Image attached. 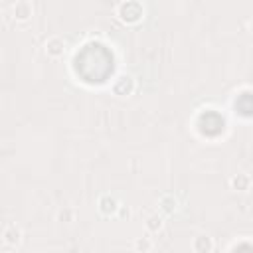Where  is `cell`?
<instances>
[{"label":"cell","mask_w":253,"mask_h":253,"mask_svg":"<svg viewBox=\"0 0 253 253\" xmlns=\"http://www.w3.org/2000/svg\"><path fill=\"white\" fill-rule=\"evenodd\" d=\"M117 16L125 24H136L144 18V6L136 0H126L117 6Z\"/></svg>","instance_id":"obj_1"},{"label":"cell","mask_w":253,"mask_h":253,"mask_svg":"<svg viewBox=\"0 0 253 253\" xmlns=\"http://www.w3.org/2000/svg\"><path fill=\"white\" fill-rule=\"evenodd\" d=\"M65 49H67L65 38L59 36V34L49 36V38L45 40V43H43V51H45V55H47L49 59H59V57H63Z\"/></svg>","instance_id":"obj_2"},{"label":"cell","mask_w":253,"mask_h":253,"mask_svg":"<svg viewBox=\"0 0 253 253\" xmlns=\"http://www.w3.org/2000/svg\"><path fill=\"white\" fill-rule=\"evenodd\" d=\"M0 237H2V243L6 247H18L22 243V239H24V229L18 223H6L2 227Z\"/></svg>","instance_id":"obj_3"},{"label":"cell","mask_w":253,"mask_h":253,"mask_svg":"<svg viewBox=\"0 0 253 253\" xmlns=\"http://www.w3.org/2000/svg\"><path fill=\"white\" fill-rule=\"evenodd\" d=\"M134 89H136V81L128 73H123L113 81V93L119 97H128L134 93Z\"/></svg>","instance_id":"obj_4"},{"label":"cell","mask_w":253,"mask_h":253,"mask_svg":"<svg viewBox=\"0 0 253 253\" xmlns=\"http://www.w3.org/2000/svg\"><path fill=\"white\" fill-rule=\"evenodd\" d=\"M10 12H12V18L18 20V22H26L30 20V16L34 14V4L30 0H18L16 4L10 6Z\"/></svg>","instance_id":"obj_5"},{"label":"cell","mask_w":253,"mask_h":253,"mask_svg":"<svg viewBox=\"0 0 253 253\" xmlns=\"http://www.w3.org/2000/svg\"><path fill=\"white\" fill-rule=\"evenodd\" d=\"M119 210H121V202H119L115 196H111V194H103V196L99 198V211H101L103 215H107V217L117 215Z\"/></svg>","instance_id":"obj_6"},{"label":"cell","mask_w":253,"mask_h":253,"mask_svg":"<svg viewBox=\"0 0 253 253\" xmlns=\"http://www.w3.org/2000/svg\"><path fill=\"white\" fill-rule=\"evenodd\" d=\"M229 188L233 192H239V194H247L251 190V176L247 172H239V174H233L229 178Z\"/></svg>","instance_id":"obj_7"},{"label":"cell","mask_w":253,"mask_h":253,"mask_svg":"<svg viewBox=\"0 0 253 253\" xmlns=\"http://www.w3.org/2000/svg\"><path fill=\"white\" fill-rule=\"evenodd\" d=\"M178 208H180V202H178V198H176L174 194L166 192V194H162V196L158 198V210H160L164 215H172V213H176Z\"/></svg>","instance_id":"obj_8"},{"label":"cell","mask_w":253,"mask_h":253,"mask_svg":"<svg viewBox=\"0 0 253 253\" xmlns=\"http://www.w3.org/2000/svg\"><path fill=\"white\" fill-rule=\"evenodd\" d=\"M192 249H194V253H211L213 251V239L208 233H198L192 239Z\"/></svg>","instance_id":"obj_9"},{"label":"cell","mask_w":253,"mask_h":253,"mask_svg":"<svg viewBox=\"0 0 253 253\" xmlns=\"http://www.w3.org/2000/svg\"><path fill=\"white\" fill-rule=\"evenodd\" d=\"M144 227L148 233H160L162 227H164V215H160L158 211L156 213H148L146 219H144Z\"/></svg>","instance_id":"obj_10"},{"label":"cell","mask_w":253,"mask_h":253,"mask_svg":"<svg viewBox=\"0 0 253 253\" xmlns=\"http://www.w3.org/2000/svg\"><path fill=\"white\" fill-rule=\"evenodd\" d=\"M152 247H154V241H152V237H148L146 233L134 239V251H136V253H150Z\"/></svg>","instance_id":"obj_11"},{"label":"cell","mask_w":253,"mask_h":253,"mask_svg":"<svg viewBox=\"0 0 253 253\" xmlns=\"http://www.w3.org/2000/svg\"><path fill=\"white\" fill-rule=\"evenodd\" d=\"M57 217H59V221H65V223H73V221L77 219V211H75L73 208H63V210L57 213Z\"/></svg>","instance_id":"obj_12"},{"label":"cell","mask_w":253,"mask_h":253,"mask_svg":"<svg viewBox=\"0 0 253 253\" xmlns=\"http://www.w3.org/2000/svg\"><path fill=\"white\" fill-rule=\"evenodd\" d=\"M8 253H10V251H8Z\"/></svg>","instance_id":"obj_13"}]
</instances>
